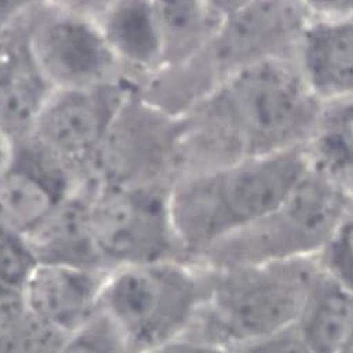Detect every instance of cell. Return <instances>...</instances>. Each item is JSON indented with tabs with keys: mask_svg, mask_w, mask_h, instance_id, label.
<instances>
[{
	"mask_svg": "<svg viewBox=\"0 0 353 353\" xmlns=\"http://www.w3.org/2000/svg\"><path fill=\"white\" fill-rule=\"evenodd\" d=\"M68 339L30 309L23 290L0 285V353H62Z\"/></svg>",
	"mask_w": 353,
	"mask_h": 353,
	"instance_id": "17",
	"label": "cell"
},
{
	"mask_svg": "<svg viewBox=\"0 0 353 353\" xmlns=\"http://www.w3.org/2000/svg\"><path fill=\"white\" fill-rule=\"evenodd\" d=\"M108 272L63 264H39L23 292L30 309L39 319L70 336L101 313Z\"/></svg>",
	"mask_w": 353,
	"mask_h": 353,
	"instance_id": "11",
	"label": "cell"
},
{
	"mask_svg": "<svg viewBox=\"0 0 353 353\" xmlns=\"http://www.w3.org/2000/svg\"><path fill=\"white\" fill-rule=\"evenodd\" d=\"M152 353H233L230 347L216 342L186 335Z\"/></svg>",
	"mask_w": 353,
	"mask_h": 353,
	"instance_id": "24",
	"label": "cell"
},
{
	"mask_svg": "<svg viewBox=\"0 0 353 353\" xmlns=\"http://www.w3.org/2000/svg\"><path fill=\"white\" fill-rule=\"evenodd\" d=\"M295 325L314 353H338L353 331V292L320 270Z\"/></svg>",
	"mask_w": 353,
	"mask_h": 353,
	"instance_id": "15",
	"label": "cell"
},
{
	"mask_svg": "<svg viewBox=\"0 0 353 353\" xmlns=\"http://www.w3.org/2000/svg\"><path fill=\"white\" fill-rule=\"evenodd\" d=\"M19 26L35 66L52 90L126 79L97 21L59 0H46Z\"/></svg>",
	"mask_w": 353,
	"mask_h": 353,
	"instance_id": "8",
	"label": "cell"
},
{
	"mask_svg": "<svg viewBox=\"0 0 353 353\" xmlns=\"http://www.w3.org/2000/svg\"><path fill=\"white\" fill-rule=\"evenodd\" d=\"M343 219V207L332 188L302 181L271 214L210 252L200 264L249 265L319 257Z\"/></svg>",
	"mask_w": 353,
	"mask_h": 353,
	"instance_id": "4",
	"label": "cell"
},
{
	"mask_svg": "<svg viewBox=\"0 0 353 353\" xmlns=\"http://www.w3.org/2000/svg\"><path fill=\"white\" fill-rule=\"evenodd\" d=\"M219 113L252 137H275L296 125L305 106L299 80L276 63H257L234 76L218 95Z\"/></svg>",
	"mask_w": 353,
	"mask_h": 353,
	"instance_id": "10",
	"label": "cell"
},
{
	"mask_svg": "<svg viewBox=\"0 0 353 353\" xmlns=\"http://www.w3.org/2000/svg\"><path fill=\"white\" fill-rule=\"evenodd\" d=\"M10 145H12V143L2 133H0V168L3 166V163L6 162V159L9 157Z\"/></svg>",
	"mask_w": 353,
	"mask_h": 353,
	"instance_id": "27",
	"label": "cell"
},
{
	"mask_svg": "<svg viewBox=\"0 0 353 353\" xmlns=\"http://www.w3.org/2000/svg\"><path fill=\"white\" fill-rule=\"evenodd\" d=\"M28 239L39 264H63L109 271L92 236L88 196L84 186L45 223L28 234Z\"/></svg>",
	"mask_w": 353,
	"mask_h": 353,
	"instance_id": "14",
	"label": "cell"
},
{
	"mask_svg": "<svg viewBox=\"0 0 353 353\" xmlns=\"http://www.w3.org/2000/svg\"><path fill=\"white\" fill-rule=\"evenodd\" d=\"M204 267L205 302L188 335L228 347L295 324L321 270L317 257Z\"/></svg>",
	"mask_w": 353,
	"mask_h": 353,
	"instance_id": "2",
	"label": "cell"
},
{
	"mask_svg": "<svg viewBox=\"0 0 353 353\" xmlns=\"http://www.w3.org/2000/svg\"><path fill=\"white\" fill-rule=\"evenodd\" d=\"M295 158H276L214 174H179L169 188L176 238L188 260L210 252L274 212L302 179Z\"/></svg>",
	"mask_w": 353,
	"mask_h": 353,
	"instance_id": "1",
	"label": "cell"
},
{
	"mask_svg": "<svg viewBox=\"0 0 353 353\" xmlns=\"http://www.w3.org/2000/svg\"><path fill=\"white\" fill-rule=\"evenodd\" d=\"M84 188L92 236L109 271L154 261L188 260L173 229L169 188L113 183H90Z\"/></svg>",
	"mask_w": 353,
	"mask_h": 353,
	"instance_id": "5",
	"label": "cell"
},
{
	"mask_svg": "<svg viewBox=\"0 0 353 353\" xmlns=\"http://www.w3.org/2000/svg\"><path fill=\"white\" fill-rule=\"evenodd\" d=\"M309 62L314 76L334 87H353V27L336 26L312 38Z\"/></svg>",
	"mask_w": 353,
	"mask_h": 353,
	"instance_id": "18",
	"label": "cell"
},
{
	"mask_svg": "<svg viewBox=\"0 0 353 353\" xmlns=\"http://www.w3.org/2000/svg\"><path fill=\"white\" fill-rule=\"evenodd\" d=\"M123 76L143 85L163 70V50L151 0H109L95 19Z\"/></svg>",
	"mask_w": 353,
	"mask_h": 353,
	"instance_id": "12",
	"label": "cell"
},
{
	"mask_svg": "<svg viewBox=\"0 0 353 353\" xmlns=\"http://www.w3.org/2000/svg\"><path fill=\"white\" fill-rule=\"evenodd\" d=\"M183 119L136 90L117 114L87 183L166 186L182 162Z\"/></svg>",
	"mask_w": 353,
	"mask_h": 353,
	"instance_id": "6",
	"label": "cell"
},
{
	"mask_svg": "<svg viewBox=\"0 0 353 353\" xmlns=\"http://www.w3.org/2000/svg\"><path fill=\"white\" fill-rule=\"evenodd\" d=\"M52 91L32 61L20 26L0 35V133L10 143L28 137Z\"/></svg>",
	"mask_w": 353,
	"mask_h": 353,
	"instance_id": "13",
	"label": "cell"
},
{
	"mask_svg": "<svg viewBox=\"0 0 353 353\" xmlns=\"http://www.w3.org/2000/svg\"><path fill=\"white\" fill-rule=\"evenodd\" d=\"M81 186L30 137L17 140L0 168V222L28 236Z\"/></svg>",
	"mask_w": 353,
	"mask_h": 353,
	"instance_id": "9",
	"label": "cell"
},
{
	"mask_svg": "<svg viewBox=\"0 0 353 353\" xmlns=\"http://www.w3.org/2000/svg\"><path fill=\"white\" fill-rule=\"evenodd\" d=\"M338 353H353V331H352L347 341L345 342V345L341 347V350Z\"/></svg>",
	"mask_w": 353,
	"mask_h": 353,
	"instance_id": "28",
	"label": "cell"
},
{
	"mask_svg": "<svg viewBox=\"0 0 353 353\" xmlns=\"http://www.w3.org/2000/svg\"><path fill=\"white\" fill-rule=\"evenodd\" d=\"M230 349L233 353H314L295 324Z\"/></svg>",
	"mask_w": 353,
	"mask_h": 353,
	"instance_id": "22",
	"label": "cell"
},
{
	"mask_svg": "<svg viewBox=\"0 0 353 353\" xmlns=\"http://www.w3.org/2000/svg\"><path fill=\"white\" fill-rule=\"evenodd\" d=\"M46 0H0V35L26 20Z\"/></svg>",
	"mask_w": 353,
	"mask_h": 353,
	"instance_id": "23",
	"label": "cell"
},
{
	"mask_svg": "<svg viewBox=\"0 0 353 353\" xmlns=\"http://www.w3.org/2000/svg\"><path fill=\"white\" fill-rule=\"evenodd\" d=\"M341 170L346 188L353 193V157L347 159V162L341 168Z\"/></svg>",
	"mask_w": 353,
	"mask_h": 353,
	"instance_id": "26",
	"label": "cell"
},
{
	"mask_svg": "<svg viewBox=\"0 0 353 353\" xmlns=\"http://www.w3.org/2000/svg\"><path fill=\"white\" fill-rule=\"evenodd\" d=\"M38 265L27 234L0 222V285L24 290Z\"/></svg>",
	"mask_w": 353,
	"mask_h": 353,
	"instance_id": "19",
	"label": "cell"
},
{
	"mask_svg": "<svg viewBox=\"0 0 353 353\" xmlns=\"http://www.w3.org/2000/svg\"><path fill=\"white\" fill-rule=\"evenodd\" d=\"M62 353H133L99 313L88 325L69 336Z\"/></svg>",
	"mask_w": 353,
	"mask_h": 353,
	"instance_id": "21",
	"label": "cell"
},
{
	"mask_svg": "<svg viewBox=\"0 0 353 353\" xmlns=\"http://www.w3.org/2000/svg\"><path fill=\"white\" fill-rule=\"evenodd\" d=\"M136 90L128 79L53 90L28 137L85 185L117 114Z\"/></svg>",
	"mask_w": 353,
	"mask_h": 353,
	"instance_id": "7",
	"label": "cell"
},
{
	"mask_svg": "<svg viewBox=\"0 0 353 353\" xmlns=\"http://www.w3.org/2000/svg\"><path fill=\"white\" fill-rule=\"evenodd\" d=\"M151 6L162 42L163 70L192 62L207 37L212 12L207 0H151Z\"/></svg>",
	"mask_w": 353,
	"mask_h": 353,
	"instance_id": "16",
	"label": "cell"
},
{
	"mask_svg": "<svg viewBox=\"0 0 353 353\" xmlns=\"http://www.w3.org/2000/svg\"><path fill=\"white\" fill-rule=\"evenodd\" d=\"M321 270L353 292V219H342L319 254Z\"/></svg>",
	"mask_w": 353,
	"mask_h": 353,
	"instance_id": "20",
	"label": "cell"
},
{
	"mask_svg": "<svg viewBox=\"0 0 353 353\" xmlns=\"http://www.w3.org/2000/svg\"><path fill=\"white\" fill-rule=\"evenodd\" d=\"M212 12L230 14L245 6L246 0H207Z\"/></svg>",
	"mask_w": 353,
	"mask_h": 353,
	"instance_id": "25",
	"label": "cell"
},
{
	"mask_svg": "<svg viewBox=\"0 0 353 353\" xmlns=\"http://www.w3.org/2000/svg\"><path fill=\"white\" fill-rule=\"evenodd\" d=\"M207 295L205 267L165 260L108 272L101 314L133 353H152L186 336Z\"/></svg>",
	"mask_w": 353,
	"mask_h": 353,
	"instance_id": "3",
	"label": "cell"
}]
</instances>
